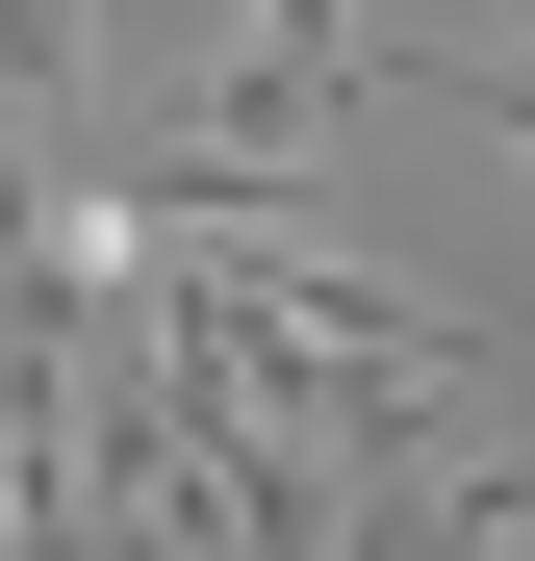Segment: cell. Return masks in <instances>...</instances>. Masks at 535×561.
Segmentation results:
<instances>
[{"instance_id":"cell-1","label":"cell","mask_w":535,"mask_h":561,"mask_svg":"<svg viewBox=\"0 0 535 561\" xmlns=\"http://www.w3.org/2000/svg\"><path fill=\"white\" fill-rule=\"evenodd\" d=\"M357 51H383L357 0H255V51H230V128H205V153L306 179V153H332V103H357Z\"/></svg>"},{"instance_id":"cell-2","label":"cell","mask_w":535,"mask_h":561,"mask_svg":"<svg viewBox=\"0 0 535 561\" xmlns=\"http://www.w3.org/2000/svg\"><path fill=\"white\" fill-rule=\"evenodd\" d=\"M51 77H77V0H0V128H26Z\"/></svg>"}]
</instances>
